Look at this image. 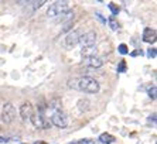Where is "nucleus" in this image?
I'll list each match as a JSON object with an SVG mask.
<instances>
[{
  "instance_id": "1",
  "label": "nucleus",
  "mask_w": 157,
  "mask_h": 144,
  "mask_svg": "<svg viewBox=\"0 0 157 144\" xmlns=\"http://www.w3.org/2000/svg\"><path fill=\"white\" fill-rule=\"evenodd\" d=\"M68 86L71 89L79 90L84 93H98L101 89V85L96 79L91 78V76H78V78H72L68 81Z\"/></svg>"
},
{
  "instance_id": "2",
  "label": "nucleus",
  "mask_w": 157,
  "mask_h": 144,
  "mask_svg": "<svg viewBox=\"0 0 157 144\" xmlns=\"http://www.w3.org/2000/svg\"><path fill=\"white\" fill-rule=\"evenodd\" d=\"M70 10V4H68V2H54V3L48 7L47 10V16L48 17H58V16H61L62 13H65V11Z\"/></svg>"
},
{
  "instance_id": "3",
  "label": "nucleus",
  "mask_w": 157,
  "mask_h": 144,
  "mask_svg": "<svg viewBox=\"0 0 157 144\" xmlns=\"http://www.w3.org/2000/svg\"><path fill=\"white\" fill-rule=\"evenodd\" d=\"M16 117V109L10 102H6L2 108V122L4 124H10Z\"/></svg>"
},
{
  "instance_id": "4",
  "label": "nucleus",
  "mask_w": 157,
  "mask_h": 144,
  "mask_svg": "<svg viewBox=\"0 0 157 144\" xmlns=\"http://www.w3.org/2000/svg\"><path fill=\"white\" fill-rule=\"evenodd\" d=\"M96 37H98L96 31L91 30V31H88V32H85V34H82V36H79L78 44H81L82 48H92L96 43Z\"/></svg>"
},
{
  "instance_id": "5",
  "label": "nucleus",
  "mask_w": 157,
  "mask_h": 144,
  "mask_svg": "<svg viewBox=\"0 0 157 144\" xmlns=\"http://www.w3.org/2000/svg\"><path fill=\"white\" fill-rule=\"evenodd\" d=\"M51 124L59 127V129H65L70 124V120H68V116L62 110H58V112H54L51 116Z\"/></svg>"
},
{
  "instance_id": "6",
  "label": "nucleus",
  "mask_w": 157,
  "mask_h": 144,
  "mask_svg": "<svg viewBox=\"0 0 157 144\" xmlns=\"http://www.w3.org/2000/svg\"><path fill=\"white\" fill-rule=\"evenodd\" d=\"M30 120H31V123H33V126L37 127V129L47 130V129L51 127V122H50V119H47L45 116L38 115V113H34V115L30 117Z\"/></svg>"
},
{
  "instance_id": "7",
  "label": "nucleus",
  "mask_w": 157,
  "mask_h": 144,
  "mask_svg": "<svg viewBox=\"0 0 157 144\" xmlns=\"http://www.w3.org/2000/svg\"><path fill=\"white\" fill-rule=\"evenodd\" d=\"M33 115H34V108H33V104H31V102H24L20 106V116H21V119L29 120Z\"/></svg>"
},
{
  "instance_id": "8",
  "label": "nucleus",
  "mask_w": 157,
  "mask_h": 144,
  "mask_svg": "<svg viewBox=\"0 0 157 144\" xmlns=\"http://www.w3.org/2000/svg\"><path fill=\"white\" fill-rule=\"evenodd\" d=\"M84 62L85 65H88V66H91V68H101L103 65V61L102 58L96 57V55H91V57H84Z\"/></svg>"
},
{
  "instance_id": "9",
  "label": "nucleus",
  "mask_w": 157,
  "mask_h": 144,
  "mask_svg": "<svg viewBox=\"0 0 157 144\" xmlns=\"http://www.w3.org/2000/svg\"><path fill=\"white\" fill-rule=\"evenodd\" d=\"M79 41V32L78 31H72L70 32L65 38V47L67 48H74Z\"/></svg>"
},
{
  "instance_id": "10",
  "label": "nucleus",
  "mask_w": 157,
  "mask_h": 144,
  "mask_svg": "<svg viewBox=\"0 0 157 144\" xmlns=\"http://www.w3.org/2000/svg\"><path fill=\"white\" fill-rule=\"evenodd\" d=\"M156 36H157V31L154 28H150V27H146L144 31H143V41L144 43H154L156 41Z\"/></svg>"
},
{
  "instance_id": "11",
  "label": "nucleus",
  "mask_w": 157,
  "mask_h": 144,
  "mask_svg": "<svg viewBox=\"0 0 157 144\" xmlns=\"http://www.w3.org/2000/svg\"><path fill=\"white\" fill-rule=\"evenodd\" d=\"M115 141H116V138L109 133H102L99 136V143H102V144H112Z\"/></svg>"
},
{
  "instance_id": "12",
  "label": "nucleus",
  "mask_w": 157,
  "mask_h": 144,
  "mask_svg": "<svg viewBox=\"0 0 157 144\" xmlns=\"http://www.w3.org/2000/svg\"><path fill=\"white\" fill-rule=\"evenodd\" d=\"M77 108L79 112H88L89 110V108H91V102L88 100V99H81L79 102H78Z\"/></svg>"
},
{
  "instance_id": "13",
  "label": "nucleus",
  "mask_w": 157,
  "mask_h": 144,
  "mask_svg": "<svg viewBox=\"0 0 157 144\" xmlns=\"http://www.w3.org/2000/svg\"><path fill=\"white\" fill-rule=\"evenodd\" d=\"M48 108H50V109H54L55 112L61 110V108H62L61 99H58V97H52L51 100H50V104H48Z\"/></svg>"
},
{
  "instance_id": "14",
  "label": "nucleus",
  "mask_w": 157,
  "mask_h": 144,
  "mask_svg": "<svg viewBox=\"0 0 157 144\" xmlns=\"http://www.w3.org/2000/svg\"><path fill=\"white\" fill-rule=\"evenodd\" d=\"M74 18V11L68 10L65 11V13H62L61 16H58V18L55 20L57 23H61V21H70V20H72Z\"/></svg>"
},
{
  "instance_id": "15",
  "label": "nucleus",
  "mask_w": 157,
  "mask_h": 144,
  "mask_svg": "<svg viewBox=\"0 0 157 144\" xmlns=\"http://www.w3.org/2000/svg\"><path fill=\"white\" fill-rule=\"evenodd\" d=\"M47 108H48V104L45 103V100H44V99H41L40 103L37 104V109H38V115L45 116V110H47Z\"/></svg>"
},
{
  "instance_id": "16",
  "label": "nucleus",
  "mask_w": 157,
  "mask_h": 144,
  "mask_svg": "<svg viewBox=\"0 0 157 144\" xmlns=\"http://www.w3.org/2000/svg\"><path fill=\"white\" fill-rule=\"evenodd\" d=\"M108 24H109V27L112 30H115V31L119 28V23H117V20L113 17V16H110V17H109V20H108Z\"/></svg>"
},
{
  "instance_id": "17",
  "label": "nucleus",
  "mask_w": 157,
  "mask_h": 144,
  "mask_svg": "<svg viewBox=\"0 0 157 144\" xmlns=\"http://www.w3.org/2000/svg\"><path fill=\"white\" fill-rule=\"evenodd\" d=\"M72 25H74V18H72V20H70V21H67L65 24L62 25L61 32H67V31H70V30L72 28Z\"/></svg>"
},
{
  "instance_id": "18",
  "label": "nucleus",
  "mask_w": 157,
  "mask_h": 144,
  "mask_svg": "<svg viewBox=\"0 0 157 144\" xmlns=\"http://www.w3.org/2000/svg\"><path fill=\"white\" fill-rule=\"evenodd\" d=\"M109 9H110V11H112L113 17H115L116 14H119V11H121L119 6H117V4H115V3H109Z\"/></svg>"
},
{
  "instance_id": "19",
  "label": "nucleus",
  "mask_w": 157,
  "mask_h": 144,
  "mask_svg": "<svg viewBox=\"0 0 157 144\" xmlns=\"http://www.w3.org/2000/svg\"><path fill=\"white\" fill-rule=\"evenodd\" d=\"M45 3L44 0H40V2H30V6H33V10H36V9H38V7H41L43 4Z\"/></svg>"
},
{
  "instance_id": "20",
  "label": "nucleus",
  "mask_w": 157,
  "mask_h": 144,
  "mask_svg": "<svg viewBox=\"0 0 157 144\" xmlns=\"http://www.w3.org/2000/svg\"><path fill=\"white\" fill-rule=\"evenodd\" d=\"M124 71H126V61H124V59H122V61L119 62V66H117V74L124 72Z\"/></svg>"
},
{
  "instance_id": "21",
  "label": "nucleus",
  "mask_w": 157,
  "mask_h": 144,
  "mask_svg": "<svg viewBox=\"0 0 157 144\" xmlns=\"http://www.w3.org/2000/svg\"><path fill=\"white\" fill-rule=\"evenodd\" d=\"M119 52H121L122 55L128 54V52H129V48H128V45H126V44H121V45H119Z\"/></svg>"
},
{
  "instance_id": "22",
  "label": "nucleus",
  "mask_w": 157,
  "mask_h": 144,
  "mask_svg": "<svg viewBox=\"0 0 157 144\" xmlns=\"http://www.w3.org/2000/svg\"><path fill=\"white\" fill-rule=\"evenodd\" d=\"M149 52H147V55H149V58H156V48H149Z\"/></svg>"
},
{
  "instance_id": "23",
  "label": "nucleus",
  "mask_w": 157,
  "mask_h": 144,
  "mask_svg": "<svg viewBox=\"0 0 157 144\" xmlns=\"http://www.w3.org/2000/svg\"><path fill=\"white\" fill-rule=\"evenodd\" d=\"M149 96L151 97L153 100H154V99H156V86H153V88H151V89L149 90Z\"/></svg>"
},
{
  "instance_id": "24",
  "label": "nucleus",
  "mask_w": 157,
  "mask_h": 144,
  "mask_svg": "<svg viewBox=\"0 0 157 144\" xmlns=\"http://www.w3.org/2000/svg\"><path fill=\"white\" fill-rule=\"evenodd\" d=\"M96 17H98V18H99V21H102L103 24H105V23H106V20L102 17V14H99V13H96Z\"/></svg>"
},
{
  "instance_id": "25",
  "label": "nucleus",
  "mask_w": 157,
  "mask_h": 144,
  "mask_svg": "<svg viewBox=\"0 0 157 144\" xmlns=\"http://www.w3.org/2000/svg\"><path fill=\"white\" fill-rule=\"evenodd\" d=\"M149 122H153V123H156V113H153V115L149 117Z\"/></svg>"
},
{
  "instance_id": "26",
  "label": "nucleus",
  "mask_w": 157,
  "mask_h": 144,
  "mask_svg": "<svg viewBox=\"0 0 157 144\" xmlns=\"http://www.w3.org/2000/svg\"><path fill=\"white\" fill-rule=\"evenodd\" d=\"M0 143H9V140L6 138V137H2V136H0Z\"/></svg>"
},
{
  "instance_id": "27",
  "label": "nucleus",
  "mask_w": 157,
  "mask_h": 144,
  "mask_svg": "<svg viewBox=\"0 0 157 144\" xmlns=\"http://www.w3.org/2000/svg\"><path fill=\"white\" fill-rule=\"evenodd\" d=\"M139 54H140V51H137V50H136L135 52H132V55H133V57H136V55H139Z\"/></svg>"
},
{
  "instance_id": "28",
  "label": "nucleus",
  "mask_w": 157,
  "mask_h": 144,
  "mask_svg": "<svg viewBox=\"0 0 157 144\" xmlns=\"http://www.w3.org/2000/svg\"><path fill=\"white\" fill-rule=\"evenodd\" d=\"M34 144H45V141H36Z\"/></svg>"
}]
</instances>
